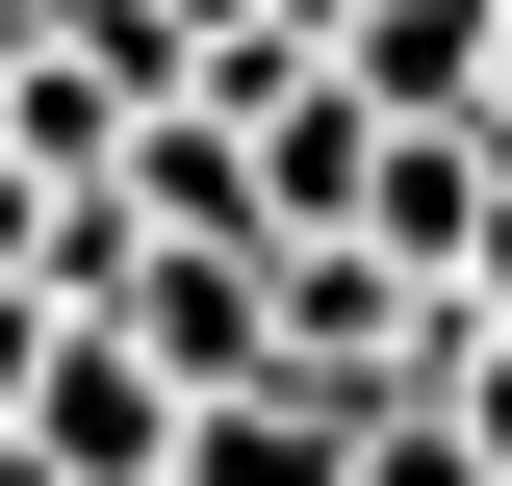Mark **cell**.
I'll use <instances>...</instances> for the list:
<instances>
[{"mask_svg":"<svg viewBox=\"0 0 512 486\" xmlns=\"http://www.w3.org/2000/svg\"><path fill=\"white\" fill-rule=\"evenodd\" d=\"M180 26H256V0H180Z\"/></svg>","mask_w":512,"mask_h":486,"instance_id":"obj_11","label":"cell"},{"mask_svg":"<svg viewBox=\"0 0 512 486\" xmlns=\"http://www.w3.org/2000/svg\"><path fill=\"white\" fill-rule=\"evenodd\" d=\"M154 103H205V26L180 0H52V26H26V77H0V154H26V180H128V128Z\"/></svg>","mask_w":512,"mask_h":486,"instance_id":"obj_1","label":"cell"},{"mask_svg":"<svg viewBox=\"0 0 512 486\" xmlns=\"http://www.w3.org/2000/svg\"><path fill=\"white\" fill-rule=\"evenodd\" d=\"M26 384H52V307H26V282H0V435H26Z\"/></svg>","mask_w":512,"mask_h":486,"instance_id":"obj_7","label":"cell"},{"mask_svg":"<svg viewBox=\"0 0 512 486\" xmlns=\"http://www.w3.org/2000/svg\"><path fill=\"white\" fill-rule=\"evenodd\" d=\"M180 486H359V410H308V384H231V410H180Z\"/></svg>","mask_w":512,"mask_h":486,"instance_id":"obj_4","label":"cell"},{"mask_svg":"<svg viewBox=\"0 0 512 486\" xmlns=\"http://www.w3.org/2000/svg\"><path fill=\"white\" fill-rule=\"evenodd\" d=\"M0 461H26V486H180V384L128 359V333H52V384H26Z\"/></svg>","mask_w":512,"mask_h":486,"instance_id":"obj_3","label":"cell"},{"mask_svg":"<svg viewBox=\"0 0 512 486\" xmlns=\"http://www.w3.org/2000/svg\"><path fill=\"white\" fill-rule=\"evenodd\" d=\"M26 26H52V0H0V77H26Z\"/></svg>","mask_w":512,"mask_h":486,"instance_id":"obj_10","label":"cell"},{"mask_svg":"<svg viewBox=\"0 0 512 486\" xmlns=\"http://www.w3.org/2000/svg\"><path fill=\"white\" fill-rule=\"evenodd\" d=\"M26 256H52V180H26V154H0V282H26Z\"/></svg>","mask_w":512,"mask_h":486,"instance_id":"obj_8","label":"cell"},{"mask_svg":"<svg viewBox=\"0 0 512 486\" xmlns=\"http://www.w3.org/2000/svg\"><path fill=\"white\" fill-rule=\"evenodd\" d=\"M103 333L180 384V410H231V384H282V256H128Z\"/></svg>","mask_w":512,"mask_h":486,"instance_id":"obj_2","label":"cell"},{"mask_svg":"<svg viewBox=\"0 0 512 486\" xmlns=\"http://www.w3.org/2000/svg\"><path fill=\"white\" fill-rule=\"evenodd\" d=\"M256 26H308V52H333V26H359V0H256Z\"/></svg>","mask_w":512,"mask_h":486,"instance_id":"obj_9","label":"cell"},{"mask_svg":"<svg viewBox=\"0 0 512 486\" xmlns=\"http://www.w3.org/2000/svg\"><path fill=\"white\" fill-rule=\"evenodd\" d=\"M436 410H461V461L512 486V333H461V384H436Z\"/></svg>","mask_w":512,"mask_h":486,"instance_id":"obj_6","label":"cell"},{"mask_svg":"<svg viewBox=\"0 0 512 486\" xmlns=\"http://www.w3.org/2000/svg\"><path fill=\"white\" fill-rule=\"evenodd\" d=\"M359 486H487V461H461V410H359Z\"/></svg>","mask_w":512,"mask_h":486,"instance_id":"obj_5","label":"cell"}]
</instances>
